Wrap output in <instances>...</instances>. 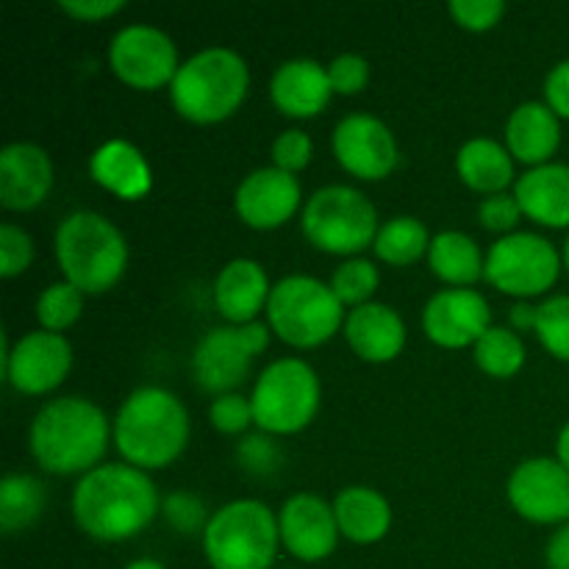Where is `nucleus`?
Instances as JSON below:
<instances>
[{
    "label": "nucleus",
    "mask_w": 569,
    "mask_h": 569,
    "mask_svg": "<svg viewBox=\"0 0 569 569\" xmlns=\"http://www.w3.org/2000/svg\"><path fill=\"white\" fill-rule=\"evenodd\" d=\"M70 506L83 533L103 542H120L153 520L159 511V492L139 467L106 461L78 478Z\"/></svg>",
    "instance_id": "nucleus-1"
},
{
    "label": "nucleus",
    "mask_w": 569,
    "mask_h": 569,
    "mask_svg": "<svg viewBox=\"0 0 569 569\" xmlns=\"http://www.w3.org/2000/svg\"><path fill=\"white\" fill-rule=\"evenodd\" d=\"M109 442L103 409L81 395H61L39 406L28 426V448L48 472H87L98 467Z\"/></svg>",
    "instance_id": "nucleus-2"
},
{
    "label": "nucleus",
    "mask_w": 569,
    "mask_h": 569,
    "mask_svg": "<svg viewBox=\"0 0 569 569\" xmlns=\"http://www.w3.org/2000/svg\"><path fill=\"white\" fill-rule=\"evenodd\" d=\"M111 439L133 467H164L189 439V415L181 400L164 387H137L117 409Z\"/></svg>",
    "instance_id": "nucleus-3"
},
{
    "label": "nucleus",
    "mask_w": 569,
    "mask_h": 569,
    "mask_svg": "<svg viewBox=\"0 0 569 569\" xmlns=\"http://www.w3.org/2000/svg\"><path fill=\"white\" fill-rule=\"evenodd\" d=\"M56 261L64 281L81 292H106L122 276L128 261L126 239L109 217L89 209H76L56 226Z\"/></svg>",
    "instance_id": "nucleus-4"
},
{
    "label": "nucleus",
    "mask_w": 569,
    "mask_h": 569,
    "mask_svg": "<svg viewBox=\"0 0 569 569\" xmlns=\"http://www.w3.org/2000/svg\"><path fill=\"white\" fill-rule=\"evenodd\" d=\"M248 83L250 72L242 56L226 44H209L178 64L170 81V100L187 120L217 122L237 111Z\"/></svg>",
    "instance_id": "nucleus-5"
},
{
    "label": "nucleus",
    "mask_w": 569,
    "mask_h": 569,
    "mask_svg": "<svg viewBox=\"0 0 569 569\" xmlns=\"http://www.w3.org/2000/svg\"><path fill=\"white\" fill-rule=\"evenodd\" d=\"M278 542V515L256 498L228 500L203 528L206 559L214 569H270Z\"/></svg>",
    "instance_id": "nucleus-6"
},
{
    "label": "nucleus",
    "mask_w": 569,
    "mask_h": 569,
    "mask_svg": "<svg viewBox=\"0 0 569 569\" xmlns=\"http://www.w3.org/2000/svg\"><path fill=\"white\" fill-rule=\"evenodd\" d=\"M267 322L283 342L295 348H315L342 326L345 309L331 283H322L306 272H289L272 283Z\"/></svg>",
    "instance_id": "nucleus-7"
},
{
    "label": "nucleus",
    "mask_w": 569,
    "mask_h": 569,
    "mask_svg": "<svg viewBox=\"0 0 569 569\" xmlns=\"http://www.w3.org/2000/svg\"><path fill=\"white\" fill-rule=\"evenodd\" d=\"M306 239L328 253H359L376 242L378 211L361 189L350 183H326L306 198L300 211Z\"/></svg>",
    "instance_id": "nucleus-8"
},
{
    "label": "nucleus",
    "mask_w": 569,
    "mask_h": 569,
    "mask_svg": "<svg viewBox=\"0 0 569 569\" xmlns=\"http://www.w3.org/2000/svg\"><path fill=\"white\" fill-rule=\"evenodd\" d=\"M253 422L267 433H295L306 428L320 406V378L309 361L281 356L270 361L250 392Z\"/></svg>",
    "instance_id": "nucleus-9"
},
{
    "label": "nucleus",
    "mask_w": 569,
    "mask_h": 569,
    "mask_svg": "<svg viewBox=\"0 0 569 569\" xmlns=\"http://www.w3.org/2000/svg\"><path fill=\"white\" fill-rule=\"evenodd\" d=\"M561 270V253L537 231H511L489 244L483 276L495 289L517 298L548 292Z\"/></svg>",
    "instance_id": "nucleus-10"
},
{
    "label": "nucleus",
    "mask_w": 569,
    "mask_h": 569,
    "mask_svg": "<svg viewBox=\"0 0 569 569\" xmlns=\"http://www.w3.org/2000/svg\"><path fill=\"white\" fill-rule=\"evenodd\" d=\"M109 64L117 76L137 89L170 87L178 70V50L161 28L150 22H128L117 28L109 42Z\"/></svg>",
    "instance_id": "nucleus-11"
},
{
    "label": "nucleus",
    "mask_w": 569,
    "mask_h": 569,
    "mask_svg": "<svg viewBox=\"0 0 569 569\" xmlns=\"http://www.w3.org/2000/svg\"><path fill=\"white\" fill-rule=\"evenodd\" d=\"M72 365V348L61 333L28 331L9 345L3 339V376L26 395H42L59 387Z\"/></svg>",
    "instance_id": "nucleus-12"
},
{
    "label": "nucleus",
    "mask_w": 569,
    "mask_h": 569,
    "mask_svg": "<svg viewBox=\"0 0 569 569\" xmlns=\"http://www.w3.org/2000/svg\"><path fill=\"white\" fill-rule=\"evenodd\" d=\"M331 148L339 164L353 176L376 181L398 164V142L383 120L370 111H350L333 126Z\"/></svg>",
    "instance_id": "nucleus-13"
},
{
    "label": "nucleus",
    "mask_w": 569,
    "mask_h": 569,
    "mask_svg": "<svg viewBox=\"0 0 569 569\" xmlns=\"http://www.w3.org/2000/svg\"><path fill=\"white\" fill-rule=\"evenodd\" d=\"M511 506L526 520L569 522V470L559 459L533 456L511 470L506 483Z\"/></svg>",
    "instance_id": "nucleus-14"
},
{
    "label": "nucleus",
    "mask_w": 569,
    "mask_h": 569,
    "mask_svg": "<svg viewBox=\"0 0 569 569\" xmlns=\"http://www.w3.org/2000/svg\"><path fill=\"white\" fill-rule=\"evenodd\" d=\"M278 537L281 545L300 561H320L337 548L339 526L333 506L320 495L295 492L278 511Z\"/></svg>",
    "instance_id": "nucleus-15"
},
{
    "label": "nucleus",
    "mask_w": 569,
    "mask_h": 569,
    "mask_svg": "<svg viewBox=\"0 0 569 569\" xmlns=\"http://www.w3.org/2000/svg\"><path fill=\"white\" fill-rule=\"evenodd\" d=\"M489 322V303L478 289L467 287H450L439 289L428 298L426 309H422V328L428 337L445 348H465V345H476Z\"/></svg>",
    "instance_id": "nucleus-16"
},
{
    "label": "nucleus",
    "mask_w": 569,
    "mask_h": 569,
    "mask_svg": "<svg viewBox=\"0 0 569 569\" xmlns=\"http://www.w3.org/2000/svg\"><path fill=\"white\" fill-rule=\"evenodd\" d=\"M300 206V183L295 172L281 167H256L233 192V209L248 226L276 228L287 222Z\"/></svg>",
    "instance_id": "nucleus-17"
},
{
    "label": "nucleus",
    "mask_w": 569,
    "mask_h": 569,
    "mask_svg": "<svg viewBox=\"0 0 569 569\" xmlns=\"http://www.w3.org/2000/svg\"><path fill=\"white\" fill-rule=\"evenodd\" d=\"M253 353L237 326H214L198 339L192 350V376L206 392L226 395L248 378Z\"/></svg>",
    "instance_id": "nucleus-18"
},
{
    "label": "nucleus",
    "mask_w": 569,
    "mask_h": 569,
    "mask_svg": "<svg viewBox=\"0 0 569 569\" xmlns=\"http://www.w3.org/2000/svg\"><path fill=\"white\" fill-rule=\"evenodd\" d=\"M53 183L48 150L37 142H9L0 150V203L26 211L44 200Z\"/></svg>",
    "instance_id": "nucleus-19"
},
{
    "label": "nucleus",
    "mask_w": 569,
    "mask_h": 569,
    "mask_svg": "<svg viewBox=\"0 0 569 569\" xmlns=\"http://www.w3.org/2000/svg\"><path fill=\"white\" fill-rule=\"evenodd\" d=\"M270 281H267L264 267L248 256H237V259L226 261L220 272L214 276V306L231 326H242V322L256 320L261 309L270 298Z\"/></svg>",
    "instance_id": "nucleus-20"
},
{
    "label": "nucleus",
    "mask_w": 569,
    "mask_h": 569,
    "mask_svg": "<svg viewBox=\"0 0 569 569\" xmlns=\"http://www.w3.org/2000/svg\"><path fill=\"white\" fill-rule=\"evenodd\" d=\"M345 339L367 361H389L406 342L403 317L381 300H367L345 315Z\"/></svg>",
    "instance_id": "nucleus-21"
},
{
    "label": "nucleus",
    "mask_w": 569,
    "mask_h": 569,
    "mask_svg": "<svg viewBox=\"0 0 569 569\" xmlns=\"http://www.w3.org/2000/svg\"><path fill=\"white\" fill-rule=\"evenodd\" d=\"M515 198L522 214L548 228L569 226V164H533L515 181Z\"/></svg>",
    "instance_id": "nucleus-22"
},
{
    "label": "nucleus",
    "mask_w": 569,
    "mask_h": 569,
    "mask_svg": "<svg viewBox=\"0 0 569 569\" xmlns=\"http://www.w3.org/2000/svg\"><path fill=\"white\" fill-rule=\"evenodd\" d=\"M331 78L328 70L315 59H287L272 70L270 98L283 114L289 117H311L322 111V106L331 98Z\"/></svg>",
    "instance_id": "nucleus-23"
},
{
    "label": "nucleus",
    "mask_w": 569,
    "mask_h": 569,
    "mask_svg": "<svg viewBox=\"0 0 569 569\" xmlns=\"http://www.w3.org/2000/svg\"><path fill=\"white\" fill-rule=\"evenodd\" d=\"M506 148L526 164H545L561 144L559 114L542 100H526L506 120Z\"/></svg>",
    "instance_id": "nucleus-24"
},
{
    "label": "nucleus",
    "mask_w": 569,
    "mask_h": 569,
    "mask_svg": "<svg viewBox=\"0 0 569 569\" xmlns=\"http://www.w3.org/2000/svg\"><path fill=\"white\" fill-rule=\"evenodd\" d=\"M333 517H337L342 537H348L350 542L370 545L378 542L389 531L392 509H389L387 498L378 489L353 483V487H345L337 492V498H333Z\"/></svg>",
    "instance_id": "nucleus-25"
},
{
    "label": "nucleus",
    "mask_w": 569,
    "mask_h": 569,
    "mask_svg": "<svg viewBox=\"0 0 569 569\" xmlns=\"http://www.w3.org/2000/svg\"><path fill=\"white\" fill-rule=\"evenodd\" d=\"M89 172L100 187L120 198H139L150 189V167L128 139H109L89 156Z\"/></svg>",
    "instance_id": "nucleus-26"
},
{
    "label": "nucleus",
    "mask_w": 569,
    "mask_h": 569,
    "mask_svg": "<svg viewBox=\"0 0 569 569\" xmlns=\"http://www.w3.org/2000/svg\"><path fill=\"white\" fill-rule=\"evenodd\" d=\"M456 170L467 187L478 192H503L515 178V161L506 144L495 142L492 137H472L461 142L456 153Z\"/></svg>",
    "instance_id": "nucleus-27"
},
{
    "label": "nucleus",
    "mask_w": 569,
    "mask_h": 569,
    "mask_svg": "<svg viewBox=\"0 0 569 569\" xmlns=\"http://www.w3.org/2000/svg\"><path fill=\"white\" fill-rule=\"evenodd\" d=\"M428 264L442 281L453 287H467L483 276V256L481 248L465 231H439L428 244Z\"/></svg>",
    "instance_id": "nucleus-28"
},
{
    "label": "nucleus",
    "mask_w": 569,
    "mask_h": 569,
    "mask_svg": "<svg viewBox=\"0 0 569 569\" xmlns=\"http://www.w3.org/2000/svg\"><path fill=\"white\" fill-rule=\"evenodd\" d=\"M44 506V487L28 472H6L0 481V531L14 533L31 526Z\"/></svg>",
    "instance_id": "nucleus-29"
},
{
    "label": "nucleus",
    "mask_w": 569,
    "mask_h": 569,
    "mask_svg": "<svg viewBox=\"0 0 569 569\" xmlns=\"http://www.w3.org/2000/svg\"><path fill=\"white\" fill-rule=\"evenodd\" d=\"M428 244H431V237H428L426 222L411 214H398L381 222L372 248H376L378 259L389 261V264H411L422 253H428Z\"/></svg>",
    "instance_id": "nucleus-30"
},
{
    "label": "nucleus",
    "mask_w": 569,
    "mask_h": 569,
    "mask_svg": "<svg viewBox=\"0 0 569 569\" xmlns=\"http://www.w3.org/2000/svg\"><path fill=\"white\" fill-rule=\"evenodd\" d=\"M472 353H476L478 367L489 376L509 378L526 361V345L517 337L511 328L506 326H489L481 337L472 345Z\"/></svg>",
    "instance_id": "nucleus-31"
},
{
    "label": "nucleus",
    "mask_w": 569,
    "mask_h": 569,
    "mask_svg": "<svg viewBox=\"0 0 569 569\" xmlns=\"http://www.w3.org/2000/svg\"><path fill=\"white\" fill-rule=\"evenodd\" d=\"M83 309V292L70 281H53L39 292L37 306V320L44 331H64L67 326L78 320Z\"/></svg>",
    "instance_id": "nucleus-32"
},
{
    "label": "nucleus",
    "mask_w": 569,
    "mask_h": 569,
    "mask_svg": "<svg viewBox=\"0 0 569 569\" xmlns=\"http://www.w3.org/2000/svg\"><path fill=\"white\" fill-rule=\"evenodd\" d=\"M378 267L372 264L370 259H365V256H350V259H345L342 264L333 270L331 276V289L333 295H337L339 300H342V306H359V303H367L370 300V295L376 292L378 287Z\"/></svg>",
    "instance_id": "nucleus-33"
},
{
    "label": "nucleus",
    "mask_w": 569,
    "mask_h": 569,
    "mask_svg": "<svg viewBox=\"0 0 569 569\" xmlns=\"http://www.w3.org/2000/svg\"><path fill=\"white\" fill-rule=\"evenodd\" d=\"M533 331L556 359L569 361V295H550L537 306Z\"/></svg>",
    "instance_id": "nucleus-34"
},
{
    "label": "nucleus",
    "mask_w": 569,
    "mask_h": 569,
    "mask_svg": "<svg viewBox=\"0 0 569 569\" xmlns=\"http://www.w3.org/2000/svg\"><path fill=\"white\" fill-rule=\"evenodd\" d=\"M209 420L217 431L242 433L253 422V406H250V398H244V395H217L209 406Z\"/></svg>",
    "instance_id": "nucleus-35"
},
{
    "label": "nucleus",
    "mask_w": 569,
    "mask_h": 569,
    "mask_svg": "<svg viewBox=\"0 0 569 569\" xmlns=\"http://www.w3.org/2000/svg\"><path fill=\"white\" fill-rule=\"evenodd\" d=\"M33 259V242L20 226L3 222L0 226V276L11 278L26 270Z\"/></svg>",
    "instance_id": "nucleus-36"
},
{
    "label": "nucleus",
    "mask_w": 569,
    "mask_h": 569,
    "mask_svg": "<svg viewBox=\"0 0 569 569\" xmlns=\"http://www.w3.org/2000/svg\"><path fill=\"white\" fill-rule=\"evenodd\" d=\"M326 70L328 78H331L333 92L353 94L359 89H365L367 81H370V64H367V59L359 53H350V50L348 53L333 56L326 64Z\"/></svg>",
    "instance_id": "nucleus-37"
},
{
    "label": "nucleus",
    "mask_w": 569,
    "mask_h": 569,
    "mask_svg": "<svg viewBox=\"0 0 569 569\" xmlns=\"http://www.w3.org/2000/svg\"><path fill=\"white\" fill-rule=\"evenodd\" d=\"M311 159V137L303 128H283L278 137L272 139V161L281 170L295 172L303 170Z\"/></svg>",
    "instance_id": "nucleus-38"
},
{
    "label": "nucleus",
    "mask_w": 569,
    "mask_h": 569,
    "mask_svg": "<svg viewBox=\"0 0 569 569\" xmlns=\"http://www.w3.org/2000/svg\"><path fill=\"white\" fill-rule=\"evenodd\" d=\"M161 515L167 517L172 528L181 533H194L198 528H206L209 517H206L203 503L194 498L192 492H172L161 500Z\"/></svg>",
    "instance_id": "nucleus-39"
},
{
    "label": "nucleus",
    "mask_w": 569,
    "mask_h": 569,
    "mask_svg": "<svg viewBox=\"0 0 569 569\" xmlns=\"http://www.w3.org/2000/svg\"><path fill=\"white\" fill-rule=\"evenodd\" d=\"M522 209L517 203L515 192H492L478 203V220L489 231H515L517 220H520Z\"/></svg>",
    "instance_id": "nucleus-40"
},
{
    "label": "nucleus",
    "mask_w": 569,
    "mask_h": 569,
    "mask_svg": "<svg viewBox=\"0 0 569 569\" xmlns=\"http://www.w3.org/2000/svg\"><path fill=\"white\" fill-rule=\"evenodd\" d=\"M448 9L459 26L483 31V28H492L500 20L506 3L503 0H450Z\"/></svg>",
    "instance_id": "nucleus-41"
},
{
    "label": "nucleus",
    "mask_w": 569,
    "mask_h": 569,
    "mask_svg": "<svg viewBox=\"0 0 569 569\" xmlns=\"http://www.w3.org/2000/svg\"><path fill=\"white\" fill-rule=\"evenodd\" d=\"M237 459L250 472H267L278 465V448L264 433H250L237 445Z\"/></svg>",
    "instance_id": "nucleus-42"
},
{
    "label": "nucleus",
    "mask_w": 569,
    "mask_h": 569,
    "mask_svg": "<svg viewBox=\"0 0 569 569\" xmlns=\"http://www.w3.org/2000/svg\"><path fill=\"white\" fill-rule=\"evenodd\" d=\"M545 103L569 120V59L556 61L545 76Z\"/></svg>",
    "instance_id": "nucleus-43"
},
{
    "label": "nucleus",
    "mask_w": 569,
    "mask_h": 569,
    "mask_svg": "<svg viewBox=\"0 0 569 569\" xmlns=\"http://www.w3.org/2000/svg\"><path fill=\"white\" fill-rule=\"evenodd\" d=\"M59 6L67 14L81 17V20H100L120 11L126 3L122 0H59Z\"/></svg>",
    "instance_id": "nucleus-44"
},
{
    "label": "nucleus",
    "mask_w": 569,
    "mask_h": 569,
    "mask_svg": "<svg viewBox=\"0 0 569 569\" xmlns=\"http://www.w3.org/2000/svg\"><path fill=\"white\" fill-rule=\"evenodd\" d=\"M545 565L548 569H569V522H561L550 533L548 545H545Z\"/></svg>",
    "instance_id": "nucleus-45"
},
{
    "label": "nucleus",
    "mask_w": 569,
    "mask_h": 569,
    "mask_svg": "<svg viewBox=\"0 0 569 569\" xmlns=\"http://www.w3.org/2000/svg\"><path fill=\"white\" fill-rule=\"evenodd\" d=\"M239 333H242L244 345H248V350L253 356H259L261 350L267 348V339H270V331H267V326L261 320H250V322H242V326H237Z\"/></svg>",
    "instance_id": "nucleus-46"
},
{
    "label": "nucleus",
    "mask_w": 569,
    "mask_h": 569,
    "mask_svg": "<svg viewBox=\"0 0 569 569\" xmlns=\"http://www.w3.org/2000/svg\"><path fill=\"white\" fill-rule=\"evenodd\" d=\"M509 322H511V328H533L537 326V306L520 300V303L511 306Z\"/></svg>",
    "instance_id": "nucleus-47"
},
{
    "label": "nucleus",
    "mask_w": 569,
    "mask_h": 569,
    "mask_svg": "<svg viewBox=\"0 0 569 569\" xmlns=\"http://www.w3.org/2000/svg\"><path fill=\"white\" fill-rule=\"evenodd\" d=\"M556 459L569 470V420L561 426L559 437H556Z\"/></svg>",
    "instance_id": "nucleus-48"
},
{
    "label": "nucleus",
    "mask_w": 569,
    "mask_h": 569,
    "mask_svg": "<svg viewBox=\"0 0 569 569\" xmlns=\"http://www.w3.org/2000/svg\"><path fill=\"white\" fill-rule=\"evenodd\" d=\"M122 569H167V567L156 559H133V561H128Z\"/></svg>",
    "instance_id": "nucleus-49"
},
{
    "label": "nucleus",
    "mask_w": 569,
    "mask_h": 569,
    "mask_svg": "<svg viewBox=\"0 0 569 569\" xmlns=\"http://www.w3.org/2000/svg\"><path fill=\"white\" fill-rule=\"evenodd\" d=\"M561 261H565V267L569 270V233H567V239H565V248H561Z\"/></svg>",
    "instance_id": "nucleus-50"
},
{
    "label": "nucleus",
    "mask_w": 569,
    "mask_h": 569,
    "mask_svg": "<svg viewBox=\"0 0 569 569\" xmlns=\"http://www.w3.org/2000/svg\"><path fill=\"white\" fill-rule=\"evenodd\" d=\"M287 569H289V567H287Z\"/></svg>",
    "instance_id": "nucleus-51"
}]
</instances>
